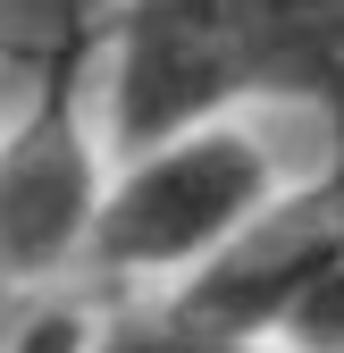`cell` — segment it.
Listing matches in <instances>:
<instances>
[{
  "mask_svg": "<svg viewBox=\"0 0 344 353\" xmlns=\"http://www.w3.org/2000/svg\"><path fill=\"white\" fill-rule=\"evenodd\" d=\"M311 110L344 152V0H109L101 135L109 152L193 118Z\"/></svg>",
  "mask_w": 344,
  "mask_h": 353,
  "instance_id": "1",
  "label": "cell"
},
{
  "mask_svg": "<svg viewBox=\"0 0 344 353\" xmlns=\"http://www.w3.org/2000/svg\"><path fill=\"white\" fill-rule=\"evenodd\" d=\"M277 185H286L277 160L244 118H193L151 143H126L109 152V185L93 202L76 278L118 294H160L185 270H202Z\"/></svg>",
  "mask_w": 344,
  "mask_h": 353,
  "instance_id": "2",
  "label": "cell"
},
{
  "mask_svg": "<svg viewBox=\"0 0 344 353\" xmlns=\"http://www.w3.org/2000/svg\"><path fill=\"white\" fill-rule=\"evenodd\" d=\"M34 93L0 135V286L42 294L76 278L93 202L109 185L101 135V9H67L25 51Z\"/></svg>",
  "mask_w": 344,
  "mask_h": 353,
  "instance_id": "3",
  "label": "cell"
},
{
  "mask_svg": "<svg viewBox=\"0 0 344 353\" xmlns=\"http://www.w3.org/2000/svg\"><path fill=\"white\" fill-rule=\"evenodd\" d=\"M336 252H344V152H327V168L311 185H277L202 270H185L160 294L177 303V312L210 320V328L269 336L294 312V294H303Z\"/></svg>",
  "mask_w": 344,
  "mask_h": 353,
  "instance_id": "4",
  "label": "cell"
},
{
  "mask_svg": "<svg viewBox=\"0 0 344 353\" xmlns=\"http://www.w3.org/2000/svg\"><path fill=\"white\" fill-rule=\"evenodd\" d=\"M93 353H286V345L210 328V320L177 312L168 294H109V303H93Z\"/></svg>",
  "mask_w": 344,
  "mask_h": 353,
  "instance_id": "5",
  "label": "cell"
},
{
  "mask_svg": "<svg viewBox=\"0 0 344 353\" xmlns=\"http://www.w3.org/2000/svg\"><path fill=\"white\" fill-rule=\"evenodd\" d=\"M269 336H277L286 353H344V252L294 294V312H286Z\"/></svg>",
  "mask_w": 344,
  "mask_h": 353,
  "instance_id": "6",
  "label": "cell"
},
{
  "mask_svg": "<svg viewBox=\"0 0 344 353\" xmlns=\"http://www.w3.org/2000/svg\"><path fill=\"white\" fill-rule=\"evenodd\" d=\"M0 336H9V303H0Z\"/></svg>",
  "mask_w": 344,
  "mask_h": 353,
  "instance_id": "7",
  "label": "cell"
},
{
  "mask_svg": "<svg viewBox=\"0 0 344 353\" xmlns=\"http://www.w3.org/2000/svg\"><path fill=\"white\" fill-rule=\"evenodd\" d=\"M0 303H17V294H9V286H0Z\"/></svg>",
  "mask_w": 344,
  "mask_h": 353,
  "instance_id": "8",
  "label": "cell"
}]
</instances>
